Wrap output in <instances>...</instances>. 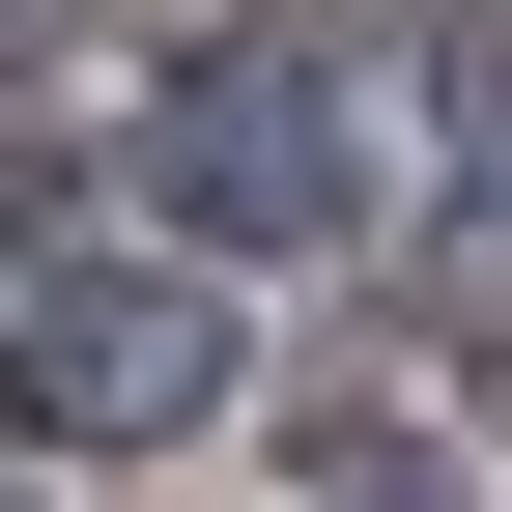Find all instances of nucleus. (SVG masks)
Wrapping results in <instances>:
<instances>
[{
	"mask_svg": "<svg viewBox=\"0 0 512 512\" xmlns=\"http://www.w3.org/2000/svg\"><path fill=\"white\" fill-rule=\"evenodd\" d=\"M313 512H484V484L456 456H370V484H313Z\"/></svg>",
	"mask_w": 512,
	"mask_h": 512,
	"instance_id": "7ed1b4c3",
	"label": "nucleus"
},
{
	"mask_svg": "<svg viewBox=\"0 0 512 512\" xmlns=\"http://www.w3.org/2000/svg\"><path fill=\"white\" fill-rule=\"evenodd\" d=\"M370 200H399V143H370V86L313 29H200L143 86V228L228 256V285H256V256H370Z\"/></svg>",
	"mask_w": 512,
	"mask_h": 512,
	"instance_id": "f257e3e1",
	"label": "nucleus"
},
{
	"mask_svg": "<svg viewBox=\"0 0 512 512\" xmlns=\"http://www.w3.org/2000/svg\"><path fill=\"white\" fill-rule=\"evenodd\" d=\"M228 427V256H29V456H200Z\"/></svg>",
	"mask_w": 512,
	"mask_h": 512,
	"instance_id": "f03ea898",
	"label": "nucleus"
}]
</instances>
